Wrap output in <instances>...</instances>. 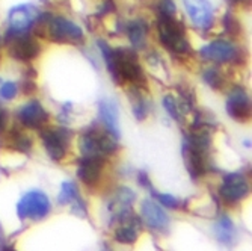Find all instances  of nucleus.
Listing matches in <instances>:
<instances>
[{
  "mask_svg": "<svg viewBox=\"0 0 252 251\" xmlns=\"http://www.w3.org/2000/svg\"><path fill=\"white\" fill-rule=\"evenodd\" d=\"M139 229H141V222L131 212L123 215L118 219V227L115 229V241L120 244H133L136 242L137 236H139Z\"/></svg>",
  "mask_w": 252,
  "mask_h": 251,
  "instance_id": "nucleus-17",
  "label": "nucleus"
},
{
  "mask_svg": "<svg viewBox=\"0 0 252 251\" xmlns=\"http://www.w3.org/2000/svg\"><path fill=\"white\" fill-rule=\"evenodd\" d=\"M5 44L8 47V53L14 59L25 61V62L35 59L41 52V45H39L38 39L33 35H31L29 32L15 34V32L6 31Z\"/></svg>",
  "mask_w": 252,
  "mask_h": 251,
  "instance_id": "nucleus-7",
  "label": "nucleus"
},
{
  "mask_svg": "<svg viewBox=\"0 0 252 251\" xmlns=\"http://www.w3.org/2000/svg\"><path fill=\"white\" fill-rule=\"evenodd\" d=\"M130 42L136 49H144L147 42V34H148V23L142 18H136L126 23L124 28Z\"/></svg>",
  "mask_w": 252,
  "mask_h": 251,
  "instance_id": "nucleus-19",
  "label": "nucleus"
},
{
  "mask_svg": "<svg viewBox=\"0 0 252 251\" xmlns=\"http://www.w3.org/2000/svg\"><path fill=\"white\" fill-rule=\"evenodd\" d=\"M97 44L107 70L117 83L130 82L137 86L144 82V70L133 50L126 47L112 49L104 39H98Z\"/></svg>",
  "mask_w": 252,
  "mask_h": 251,
  "instance_id": "nucleus-1",
  "label": "nucleus"
},
{
  "mask_svg": "<svg viewBox=\"0 0 252 251\" xmlns=\"http://www.w3.org/2000/svg\"><path fill=\"white\" fill-rule=\"evenodd\" d=\"M237 53H239V50L236 45L233 42L225 41V39L212 41L199 49V56L202 59L218 62V64L234 61L237 58Z\"/></svg>",
  "mask_w": 252,
  "mask_h": 251,
  "instance_id": "nucleus-12",
  "label": "nucleus"
},
{
  "mask_svg": "<svg viewBox=\"0 0 252 251\" xmlns=\"http://www.w3.org/2000/svg\"><path fill=\"white\" fill-rule=\"evenodd\" d=\"M52 211L50 198L42 191H29L17 203V215L20 219H44Z\"/></svg>",
  "mask_w": 252,
  "mask_h": 251,
  "instance_id": "nucleus-6",
  "label": "nucleus"
},
{
  "mask_svg": "<svg viewBox=\"0 0 252 251\" xmlns=\"http://www.w3.org/2000/svg\"><path fill=\"white\" fill-rule=\"evenodd\" d=\"M42 2H47V0H42Z\"/></svg>",
  "mask_w": 252,
  "mask_h": 251,
  "instance_id": "nucleus-33",
  "label": "nucleus"
},
{
  "mask_svg": "<svg viewBox=\"0 0 252 251\" xmlns=\"http://www.w3.org/2000/svg\"><path fill=\"white\" fill-rule=\"evenodd\" d=\"M209 147L210 138L205 132H193L186 136L183 153L188 171L193 179L209 171Z\"/></svg>",
  "mask_w": 252,
  "mask_h": 251,
  "instance_id": "nucleus-2",
  "label": "nucleus"
},
{
  "mask_svg": "<svg viewBox=\"0 0 252 251\" xmlns=\"http://www.w3.org/2000/svg\"><path fill=\"white\" fill-rule=\"evenodd\" d=\"M113 11H115V3H113V0H104V3L101 5V9L97 12V17H103Z\"/></svg>",
  "mask_w": 252,
  "mask_h": 251,
  "instance_id": "nucleus-30",
  "label": "nucleus"
},
{
  "mask_svg": "<svg viewBox=\"0 0 252 251\" xmlns=\"http://www.w3.org/2000/svg\"><path fill=\"white\" fill-rule=\"evenodd\" d=\"M222 25H223V29L226 34H230V35H239L242 28H240V23L239 20L233 15V14H225L223 18H222Z\"/></svg>",
  "mask_w": 252,
  "mask_h": 251,
  "instance_id": "nucleus-25",
  "label": "nucleus"
},
{
  "mask_svg": "<svg viewBox=\"0 0 252 251\" xmlns=\"http://www.w3.org/2000/svg\"><path fill=\"white\" fill-rule=\"evenodd\" d=\"M188 15L190 17L192 23L202 31H209L213 26L215 14L213 6L209 0H183Z\"/></svg>",
  "mask_w": 252,
  "mask_h": 251,
  "instance_id": "nucleus-13",
  "label": "nucleus"
},
{
  "mask_svg": "<svg viewBox=\"0 0 252 251\" xmlns=\"http://www.w3.org/2000/svg\"><path fill=\"white\" fill-rule=\"evenodd\" d=\"M163 106H165V109L168 110V113H169V115H171L174 120H177V121H181L180 105L175 102V99H174L172 96H166V97L163 99Z\"/></svg>",
  "mask_w": 252,
  "mask_h": 251,
  "instance_id": "nucleus-26",
  "label": "nucleus"
},
{
  "mask_svg": "<svg viewBox=\"0 0 252 251\" xmlns=\"http://www.w3.org/2000/svg\"><path fill=\"white\" fill-rule=\"evenodd\" d=\"M17 83L15 82H3L2 85H0V97H2L3 100H12L15 99L17 96Z\"/></svg>",
  "mask_w": 252,
  "mask_h": 251,
  "instance_id": "nucleus-28",
  "label": "nucleus"
},
{
  "mask_svg": "<svg viewBox=\"0 0 252 251\" xmlns=\"http://www.w3.org/2000/svg\"><path fill=\"white\" fill-rule=\"evenodd\" d=\"M0 42H2V39H0Z\"/></svg>",
  "mask_w": 252,
  "mask_h": 251,
  "instance_id": "nucleus-34",
  "label": "nucleus"
},
{
  "mask_svg": "<svg viewBox=\"0 0 252 251\" xmlns=\"http://www.w3.org/2000/svg\"><path fill=\"white\" fill-rule=\"evenodd\" d=\"M6 126V110L0 106V132H2Z\"/></svg>",
  "mask_w": 252,
  "mask_h": 251,
  "instance_id": "nucleus-31",
  "label": "nucleus"
},
{
  "mask_svg": "<svg viewBox=\"0 0 252 251\" xmlns=\"http://www.w3.org/2000/svg\"><path fill=\"white\" fill-rule=\"evenodd\" d=\"M158 39L165 49L175 55H188L190 52V44L186 38L185 23L175 17H168L158 14L157 20Z\"/></svg>",
  "mask_w": 252,
  "mask_h": 251,
  "instance_id": "nucleus-3",
  "label": "nucleus"
},
{
  "mask_svg": "<svg viewBox=\"0 0 252 251\" xmlns=\"http://www.w3.org/2000/svg\"><path fill=\"white\" fill-rule=\"evenodd\" d=\"M202 79L213 89H219L223 85V77H222V74L218 68H207L202 74Z\"/></svg>",
  "mask_w": 252,
  "mask_h": 251,
  "instance_id": "nucleus-24",
  "label": "nucleus"
},
{
  "mask_svg": "<svg viewBox=\"0 0 252 251\" xmlns=\"http://www.w3.org/2000/svg\"><path fill=\"white\" fill-rule=\"evenodd\" d=\"M117 138L101 127H93L85 132L80 138L79 148L82 156L88 157H103L112 154L117 150Z\"/></svg>",
  "mask_w": 252,
  "mask_h": 251,
  "instance_id": "nucleus-5",
  "label": "nucleus"
},
{
  "mask_svg": "<svg viewBox=\"0 0 252 251\" xmlns=\"http://www.w3.org/2000/svg\"><path fill=\"white\" fill-rule=\"evenodd\" d=\"M219 194H220V198L228 204L242 201L249 194V183L246 177L240 173L226 174L222 179V183L219 186Z\"/></svg>",
  "mask_w": 252,
  "mask_h": 251,
  "instance_id": "nucleus-9",
  "label": "nucleus"
},
{
  "mask_svg": "<svg viewBox=\"0 0 252 251\" xmlns=\"http://www.w3.org/2000/svg\"><path fill=\"white\" fill-rule=\"evenodd\" d=\"M148 110H150L148 102L141 94H137V91H136V93H134V99H133V112H134V117L137 120H145L147 115H148Z\"/></svg>",
  "mask_w": 252,
  "mask_h": 251,
  "instance_id": "nucleus-23",
  "label": "nucleus"
},
{
  "mask_svg": "<svg viewBox=\"0 0 252 251\" xmlns=\"http://www.w3.org/2000/svg\"><path fill=\"white\" fill-rule=\"evenodd\" d=\"M35 25L47 28L49 38L59 44H73L77 45L83 42V29L74 21L65 17H53L49 12H39V17Z\"/></svg>",
  "mask_w": 252,
  "mask_h": 251,
  "instance_id": "nucleus-4",
  "label": "nucleus"
},
{
  "mask_svg": "<svg viewBox=\"0 0 252 251\" xmlns=\"http://www.w3.org/2000/svg\"><path fill=\"white\" fill-rule=\"evenodd\" d=\"M120 113L115 102L112 100H101L98 103V117L101 120V124L104 130H107L112 136L118 138L120 136Z\"/></svg>",
  "mask_w": 252,
  "mask_h": 251,
  "instance_id": "nucleus-18",
  "label": "nucleus"
},
{
  "mask_svg": "<svg viewBox=\"0 0 252 251\" xmlns=\"http://www.w3.org/2000/svg\"><path fill=\"white\" fill-rule=\"evenodd\" d=\"M142 218L145 224L153 230L166 232L169 229V215L162 209L160 204L153 200H145L142 203Z\"/></svg>",
  "mask_w": 252,
  "mask_h": 251,
  "instance_id": "nucleus-16",
  "label": "nucleus"
},
{
  "mask_svg": "<svg viewBox=\"0 0 252 251\" xmlns=\"http://www.w3.org/2000/svg\"><path fill=\"white\" fill-rule=\"evenodd\" d=\"M3 236V229H2V224H0V238Z\"/></svg>",
  "mask_w": 252,
  "mask_h": 251,
  "instance_id": "nucleus-32",
  "label": "nucleus"
},
{
  "mask_svg": "<svg viewBox=\"0 0 252 251\" xmlns=\"http://www.w3.org/2000/svg\"><path fill=\"white\" fill-rule=\"evenodd\" d=\"M226 112L233 120H237V121H246L251 117V100L243 88L236 86L231 89V93L228 94Z\"/></svg>",
  "mask_w": 252,
  "mask_h": 251,
  "instance_id": "nucleus-14",
  "label": "nucleus"
},
{
  "mask_svg": "<svg viewBox=\"0 0 252 251\" xmlns=\"http://www.w3.org/2000/svg\"><path fill=\"white\" fill-rule=\"evenodd\" d=\"M42 145L53 161L59 162L66 156L71 141V132L65 127H49L41 130Z\"/></svg>",
  "mask_w": 252,
  "mask_h": 251,
  "instance_id": "nucleus-8",
  "label": "nucleus"
},
{
  "mask_svg": "<svg viewBox=\"0 0 252 251\" xmlns=\"http://www.w3.org/2000/svg\"><path fill=\"white\" fill-rule=\"evenodd\" d=\"M158 11L162 15H168V17H175L177 12V6L172 0H162L158 5Z\"/></svg>",
  "mask_w": 252,
  "mask_h": 251,
  "instance_id": "nucleus-29",
  "label": "nucleus"
},
{
  "mask_svg": "<svg viewBox=\"0 0 252 251\" xmlns=\"http://www.w3.org/2000/svg\"><path fill=\"white\" fill-rule=\"evenodd\" d=\"M103 173V157L82 156L77 167V177L88 188H94L100 183Z\"/></svg>",
  "mask_w": 252,
  "mask_h": 251,
  "instance_id": "nucleus-15",
  "label": "nucleus"
},
{
  "mask_svg": "<svg viewBox=\"0 0 252 251\" xmlns=\"http://www.w3.org/2000/svg\"><path fill=\"white\" fill-rule=\"evenodd\" d=\"M58 201H59V204H70V203L76 204V203L82 201L74 181H63L61 186V192L58 195Z\"/></svg>",
  "mask_w": 252,
  "mask_h": 251,
  "instance_id": "nucleus-21",
  "label": "nucleus"
},
{
  "mask_svg": "<svg viewBox=\"0 0 252 251\" xmlns=\"http://www.w3.org/2000/svg\"><path fill=\"white\" fill-rule=\"evenodd\" d=\"M17 118L28 129H41L49 121V112L45 110L41 102L31 100L18 108Z\"/></svg>",
  "mask_w": 252,
  "mask_h": 251,
  "instance_id": "nucleus-11",
  "label": "nucleus"
},
{
  "mask_svg": "<svg viewBox=\"0 0 252 251\" xmlns=\"http://www.w3.org/2000/svg\"><path fill=\"white\" fill-rule=\"evenodd\" d=\"M39 17V11L33 5H17L9 9L8 12V21L9 29L15 34L29 32Z\"/></svg>",
  "mask_w": 252,
  "mask_h": 251,
  "instance_id": "nucleus-10",
  "label": "nucleus"
},
{
  "mask_svg": "<svg viewBox=\"0 0 252 251\" xmlns=\"http://www.w3.org/2000/svg\"><path fill=\"white\" fill-rule=\"evenodd\" d=\"M12 147L18 151H28L32 147V138L28 136L25 132H20V130H14L11 133V138H9Z\"/></svg>",
  "mask_w": 252,
  "mask_h": 251,
  "instance_id": "nucleus-22",
  "label": "nucleus"
},
{
  "mask_svg": "<svg viewBox=\"0 0 252 251\" xmlns=\"http://www.w3.org/2000/svg\"><path fill=\"white\" fill-rule=\"evenodd\" d=\"M215 236L223 245H231L236 239V225L228 215H222L215 224Z\"/></svg>",
  "mask_w": 252,
  "mask_h": 251,
  "instance_id": "nucleus-20",
  "label": "nucleus"
},
{
  "mask_svg": "<svg viewBox=\"0 0 252 251\" xmlns=\"http://www.w3.org/2000/svg\"><path fill=\"white\" fill-rule=\"evenodd\" d=\"M153 194H154V197L158 200V203L162 204V206H165V208H169V209H178L180 208V201H178V198H175L174 195H169V194H158V192H154V191H151Z\"/></svg>",
  "mask_w": 252,
  "mask_h": 251,
  "instance_id": "nucleus-27",
  "label": "nucleus"
}]
</instances>
